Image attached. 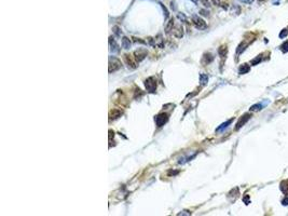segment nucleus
Here are the masks:
<instances>
[{
    "instance_id": "obj_1",
    "label": "nucleus",
    "mask_w": 288,
    "mask_h": 216,
    "mask_svg": "<svg viewBox=\"0 0 288 216\" xmlns=\"http://www.w3.org/2000/svg\"><path fill=\"white\" fill-rule=\"evenodd\" d=\"M157 85H158V82H157V79L154 77H149L145 80V87L148 92L154 93L155 90H157Z\"/></svg>"
},
{
    "instance_id": "obj_2",
    "label": "nucleus",
    "mask_w": 288,
    "mask_h": 216,
    "mask_svg": "<svg viewBox=\"0 0 288 216\" xmlns=\"http://www.w3.org/2000/svg\"><path fill=\"white\" fill-rule=\"evenodd\" d=\"M121 68V62L114 56H110L109 57V72H114L117 70H119Z\"/></svg>"
},
{
    "instance_id": "obj_3",
    "label": "nucleus",
    "mask_w": 288,
    "mask_h": 216,
    "mask_svg": "<svg viewBox=\"0 0 288 216\" xmlns=\"http://www.w3.org/2000/svg\"><path fill=\"white\" fill-rule=\"evenodd\" d=\"M192 23L194 24V26L200 30H203L207 27L206 22H205L203 18H201L197 15H192Z\"/></svg>"
},
{
    "instance_id": "obj_4",
    "label": "nucleus",
    "mask_w": 288,
    "mask_h": 216,
    "mask_svg": "<svg viewBox=\"0 0 288 216\" xmlns=\"http://www.w3.org/2000/svg\"><path fill=\"white\" fill-rule=\"evenodd\" d=\"M147 55H148L147 50H145V49H138L137 51H135V52H134V58H135L136 62L141 63V61H144V60L146 58V57H147Z\"/></svg>"
},
{
    "instance_id": "obj_5",
    "label": "nucleus",
    "mask_w": 288,
    "mask_h": 216,
    "mask_svg": "<svg viewBox=\"0 0 288 216\" xmlns=\"http://www.w3.org/2000/svg\"><path fill=\"white\" fill-rule=\"evenodd\" d=\"M155 123H157V125H158L159 128L163 127L166 122H167L168 120V115L165 114V112H162V114L158 115L157 117H155Z\"/></svg>"
},
{
    "instance_id": "obj_6",
    "label": "nucleus",
    "mask_w": 288,
    "mask_h": 216,
    "mask_svg": "<svg viewBox=\"0 0 288 216\" xmlns=\"http://www.w3.org/2000/svg\"><path fill=\"white\" fill-rule=\"evenodd\" d=\"M250 119V115L249 114H245L244 116H242L241 118H240V120H239V122L237 123V127H235V130H239V129H241L242 127H243L244 124L246 123L248 120Z\"/></svg>"
},
{
    "instance_id": "obj_7",
    "label": "nucleus",
    "mask_w": 288,
    "mask_h": 216,
    "mask_svg": "<svg viewBox=\"0 0 288 216\" xmlns=\"http://www.w3.org/2000/svg\"><path fill=\"white\" fill-rule=\"evenodd\" d=\"M268 104H269V101H263V102L257 103V104L253 105V106L250 107V111H259V110L263 109Z\"/></svg>"
},
{
    "instance_id": "obj_8",
    "label": "nucleus",
    "mask_w": 288,
    "mask_h": 216,
    "mask_svg": "<svg viewBox=\"0 0 288 216\" xmlns=\"http://www.w3.org/2000/svg\"><path fill=\"white\" fill-rule=\"evenodd\" d=\"M122 110L119 109V108H114V109H112L110 112H109V118H110V120H114V119H118L119 117H121L122 116Z\"/></svg>"
},
{
    "instance_id": "obj_9",
    "label": "nucleus",
    "mask_w": 288,
    "mask_h": 216,
    "mask_svg": "<svg viewBox=\"0 0 288 216\" xmlns=\"http://www.w3.org/2000/svg\"><path fill=\"white\" fill-rule=\"evenodd\" d=\"M109 47H110V51H112V52H119V50H120L119 45L116 42L113 37H109Z\"/></svg>"
},
{
    "instance_id": "obj_10",
    "label": "nucleus",
    "mask_w": 288,
    "mask_h": 216,
    "mask_svg": "<svg viewBox=\"0 0 288 216\" xmlns=\"http://www.w3.org/2000/svg\"><path fill=\"white\" fill-rule=\"evenodd\" d=\"M213 60H214V57H213V55L210 54V53H205L204 56H203L202 63L204 65H206V64H209V63L212 62Z\"/></svg>"
},
{
    "instance_id": "obj_11",
    "label": "nucleus",
    "mask_w": 288,
    "mask_h": 216,
    "mask_svg": "<svg viewBox=\"0 0 288 216\" xmlns=\"http://www.w3.org/2000/svg\"><path fill=\"white\" fill-rule=\"evenodd\" d=\"M124 60H125L126 64L128 65V67H131V68H136V67H137V66H136V63L133 62V61L130 58V55H127V54L124 55Z\"/></svg>"
},
{
    "instance_id": "obj_12",
    "label": "nucleus",
    "mask_w": 288,
    "mask_h": 216,
    "mask_svg": "<svg viewBox=\"0 0 288 216\" xmlns=\"http://www.w3.org/2000/svg\"><path fill=\"white\" fill-rule=\"evenodd\" d=\"M121 43H122V48H123V49H126V50L130 49L131 45H132V43H131V40L128 39L127 37L122 38V42H121Z\"/></svg>"
},
{
    "instance_id": "obj_13",
    "label": "nucleus",
    "mask_w": 288,
    "mask_h": 216,
    "mask_svg": "<svg viewBox=\"0 0 288 216\" xmlns=\"http://www.w3.org/2000/svg\"><path fill=\"white\" fill-rule=\"evenodd\" d=\"M173 34H174V36L177 38H181L182 36H184V29H182L181 26H178V27H176V29L173 32Z\"/></svg>"
},
{
    "instance_id": "obj_14",
    "label": "nucleus",
    "mask_w": 288,
    "mask_h": 216,
    "mask_svg": "<svg viewBox=\"0 0 288 216\" xmlns=\"http://www.w3.org/2000/svg\"><path fill=\"white\" fill-rule=\"evenodd\" d=\"M232 121H233V119L228 120V121H227V122H224V123H222L221 125H220V127L217 128L216 131H217V132H221V131H223L224 129H227V128L229 127V124H231V123H232Z\"/></svg>"
},
{
    "instance_id": "obj_15",
    "label": "nucleus",
    "mask_w": 288,
    "mask_h": 216,
    "mask_svg": "<svg viewBox=\"0 0 288 216\" xmlns=\"http://www.w3.org/2000/svg\"><path fill=\"white\" fill-rule=\"evenodd\" d=\"M173 26H174V18H170V21H168L166 26H165V32L168 34L170 30H173Z\"/></svg>"
},
{
    "instance_id": "obj_16",
    "label": "nucleus",
    "mask_w": 288,
    "mask_h": 216,
    "mask_svg": "<svg viewBox=\"0 0 288 216\" xmlns=\"http://www.w3.org/2000/svg\"><path fill=\"white\" fill-rule=\"evenodd\" d=\"M249 69H250V67H249L248 64H243V65H241V67H240V69H239V72L240 74H246V72L249 71Z\"/></svg>"
},
{
    "instance_id": "obj_17",
    "label": "nucleus",
    "mask_w": 288,
    "mask_h": 216,
    "mask_svg": "<svg viewBox=\"0 0 288 216\" xmlns=\"http://www.w3.org/2000/svg\"><path fill=\"white\" fill-rule=\"evenodd\" d=\"M200 82L202 85H205L208 82V76L205 74H201L200 75Z\"/></svg>"
},
{
    "instance_id": "obj_18",
    "label": "nucleus",
    "mask_w": 288,
    "mask_h": 216,
    "mask_svg": "<svg viewBox=\"0 0 288 216\" xmlns=\"http://www.w3.org/2000/svg\"><path fill=\"white\" fill-rule=\"evenodd\" d=\"M227 52H228V49H227L226 45H221V47L218 49V54L220 55L221 57H224L227 55Z\"/></svg>"
},
{
    "instance_id": "obj_19",
    "label": "nucleus",
    "mask_w": 288,
    "mask_h": 216,
    "mask_svg": "<svg viewBox=\"0 0 288 216\" xmlns=\"http://www.w3.org/2000/svg\"><path fill=\"white\" fill-rule=\"evenodd\" d=\"M201 2L203 3V5L206 8H209L210 5H212V3H210V1L209 0H201Z\"/></svg>"
},
{
    "instance_id": "obj_20",
    "label": "nucleus",
    "mask_w": 288,
    "mask_h": 216,
    "mask_svg": "<svg viewBox=\"0 0 288 216\" xmlns=\"http://www.w3.org/2000/svg\"><path fill=\"white\" fill-rule=\"evenodd\" d=\"M282 50H283V52H287L288 51V41H285V42L282 45Z\"/></svg>"
},
{
    "instance_id": "obj_21",
    "label": "nucleus",
    "mask_w": 288,
    "mask_h": 216,
    "mask_svg": "<svg viewBox=\"0 0 288 216\" xmlns=\"http://www.w3.org/2000/svg\"><path fill=\"white\" fill-rule=\"evenodd\" d=\"M112 29H113V32H114V34H116L117 36H120V35H121L120 27H119V26H114V27H113Z\"/></svg>"
},
{
    "instance_id": "obj_22",
    "label": "nucleus",
    "mask_w": 288,
    "mask_h": 216,
    "mask_svg": "<svg viewBox=\"0 0 288 216\" xmlns=\"http://www.w3.org/2000/svg\"><path fill=\"white\" fill-rule=\"evenodd\" d=\"M177 18H179L180 21H182V22H187V18H186L185 14H182V13H181V14L179 13V14L177 15Z\"/></svg>"
},
{
    "instance_id": "obj_23",
    "label": "nucleus",
    "mask_w": 288,
    "mask_h": 216,
    "mask_svg": "<svg viewBox=\"0 0 288 216\" xmlns=\"http://www.w3.org/2000/svg\"><path fill=\"white\" fill-rule=\"evenodd\" d=\"M286 35H288V29H286V28H285V29H283V32L280 34V38H282V39H283V38L285 37Z\"/></svg>"
},
{
    "instance_id": "obj_24",
    "label": "nucleus",
    "mask_w": 288,
    "mask_h": 216,
    "mask_svg": "<svg viewBox=\"0 0 288 216\" xmlns=\"http://www.w3.org/2000/svg\"><path fill=\"white\" fill-rule=\"evenodd\" d=\"M212 2H213V5H218V7H221L222 5V2L220 1V0H212Z\"/></svg>"
},
{
    "instance_id": "obj_25",
    "label": "nucleus",
    "mask_w": 288,
    "mask_h": 216,
    "mask_svg": "<svg viewBox=\"0 0 288 216\" xmlns=\"http://www.w3.org/2000/svg\"><path fill=\"white\" fill-rule=\"evenodd\" d=\"M242 3H245V5H251L254 2V0H240Z\"/></svg>"
},
{
    "instance_id": "obj_26",
    "label": "nucleus",
    "mask_w": 288,
    "mask_h": 216,
    "mask_svg": "<svg viewBox=\"0 0 288 216\" xmlns=\"http://www.w3.org/2000/svg\"><path fill=\"white\" fill-rule=\"evenodd\" d=\"M260 61H261V55H259V56H258V57H257V58H256V60H254V61H251V64H253V65H256V64H257V63H259V62H260Z\"/></svg>"
},
{
    "instance_id": "obj_27",
    "label": "nucleus",
    "mask_w": 288,
    "mask_h": 216,
    "mask_svg": "<svg viewBox=\"0 0 288 216\" xmlns=\"http://www.w3.org/2000/svg\"><path fill=\"white\" fill-rule=\"evenodd\" d=\"M200 12H201V14H202V15H204V16H208V15H209L208 11H206V10H201Z\"/></svg>"
},
{
    "instance_id": "obj_28",
    "label": "nucleus",
    "mask_w": 288,
    "mask_h": 216,
    "mask_svg": "<svg viewBox=\"0 0 288 216\" xmlns=\"http://www.w3.org/2000/svg\"><path fill=\"white\" fill-rule=\"evenodd\" d=\"M161 5H162V8H163V11H164V13H165V18H168V12H167V10H166V8L164 7V5L161 3Z\"/></svg>"
},
{
    "instance_id": "obj_29",
    "label": "nucleus",
    "mask_w": 288,
    "mask_h": 216,
    "mask_svg": "<svg viewBox=\"0 0 288 216\" xmlns=\"http://www.w3.org/2000/svg\"><path fill=\"white\" fill-rule=\"evenodd\" d=\"M283 204L284 205H286V204H288V198L286 197L285 198V200H283Z\"/></svg>"
}]
</instances>
